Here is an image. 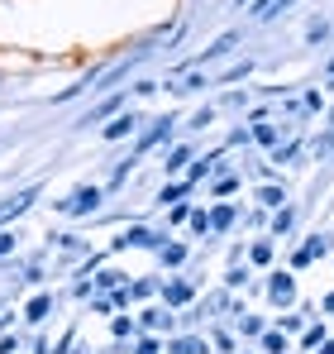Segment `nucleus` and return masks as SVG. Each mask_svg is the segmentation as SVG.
I'll return each mask as SVG.
<instances>
[{"mask_svg": "<svg viewBox=\"0 0 334 354\" xmlns=\"http://www.w3.org/2000/svg\"><path fill=\"white\" fill-rule=\"evenodd\" d=\"M144 326H148V330H163L167 316H163V311H144Z\"/></svg>", "mask_w": 334, "mask_h": 354, "instance_id": "obj_26", "label": "nucleus"}, {"mask_svg": "<svg viewBox=\"0 0 334 354\" xmlns=\"http://www.w3.org/2000/svg\"><path fill=\"white\" fill-rule=\"evenodd\" d=\"M191 230H201V235H206V230H210V216H206V211H191Z\"/></svg>", "mask_w": 334, "mask_h": 354, "instance_id": "obj_28", "label": "nucleus"}, {"mask_svg": "<svg viewBox=\"0 0 334 354\" xmlns=\"http://www.w3.org/2000/svg\"><path fill=\"white\" fill-rule=\"evenodd\" d=\"M234 48H239V29H229V34H220V39H215V44H210V48H206V53H201L196 62H215V58H229Z\"/></svg>", "mask_w": 334, "mask_h": 354, "instance_id": "obj_4", "label": "nucleus"}, {"mask_svg": "<svg viewBox=\"0 0 334 354\" xmlns=\"http://www.w3.org/2000/svg\"><path fill=\"white\" fill-rule=\"evenodd\" d=\"M186 216H191V206H181V201H177L172 211H167V221H172V225H177V221H186Z\"/></svg>", "mask_w": 334, "mask_h": 354, "instance_id": "obj_29", "label": "nucleus"}, {"mask_svg": "<svg viewBox=\"0 0 334 354\" xmlns=\"http://www.w3.org/2000/svg\"><path fill=\"white\" fill-rule=\"evenodd\" d=\"M119 106H124V96H110V101H101L96 111H86V115H81V124H101V120H115V115H119Z\"/></svg>", "mask_w": 334, "mask_h": 354, "instance_id": "obj_8", "label": "nucleus"}, {"mask_svg": "<svg viewBox=\"0 0 334 354\" xmlns=\"http://www.w3.org/2000/svg\"><path fill=\"white\" fill-rule=\"evenodd\" d=\"M301 254H306V259H325V254H330V239H325V235H311L306 244H301Z\"/></svg>", "mask_w": 334, "mask_h": 354, "instance_id": "obj_13", "label": "nucleus"}, {"mask_svg": "<svg viewBox=\"0 0 334 354\" xmlns=\"http://www.w3.org/2000/svg\"><path fill=\"white\" fill-rule=\"evenodd\" d=\"M34 201H39V187H29V192H19V196H10V201L0 206V221H10V216H24Z\"/></svg>", "mask_w": 334, "mask_h": 354, "instance_id": "obj_5", "label": "nucleus"}, {"mask_svg": "<svg viewBox=\"0 0 334 354\" xmlns=\"http://www.w3.org/2000/svg\"><path fill=\"white\" fill-rule=\"evenodd\" d=\"M115 335H134V321L129 316H115Z\"/></svg>", "mask_w": 334, "mask_h": 354, "instance_id": "obj_30", "label": "nucleus"}, {"mask_svg": "<svg viewBox=\"0 0 334 354\" xmlns=\"http://www.w3.org/2000/svg\"><path fill=\"white\" fill-rule=\"evenodd\" d=\"M268 297L286 306V301L296 297V278H291V273H273V283H268Z\"/></svg>", "mask_w": 334, "mask_h": 354, "instance_id": "obj_7", "label": "nucleus"}, {"mask_svg": "<svg viewBox=\"0 0 334 354\" xmlns=\"http://www.w3.org/2000/svg\"><path fill=\"white\" fill-rule=\"evenodd\" d=\"M186 163H191V144H177V149H172V153L163 158V168H167V173H181Z\"/></svg>", "mask_w": 334, "mask_h": 354, "instance_id": "obj_10", "label": "nucleus"}, {"mask_svg": "<svg viewBox=\"0 0 334 354\" xmlns=\"http://www.w3.org/2000/svg\"><path fill=\"white\" fill-rule=\"evenodd\" d=\"M48 311H53V297H48V292H39L29 306H24V316H29V321H43Z\"/></svg>", "mask_w": 334, "mask_h": 354, "instance_id": "obj_11", "label": "nucleus"}, {"mask_svg": "<svg viewBox=\"0 0 334 354\" xmlns=\"http://www.w3.org/2000/svg\"><path fill=\"white\" fill-rule=\"evenodd\" d=\"M186 192H191V182H186V177H181V182H172V187H163V192H158V201H181V196H186Z\"/></svg>", "mask_w": 334, "mask_h": 354, "instance_id": "obj_15", "label": "nucleus"}, {"mask_svg": "<svg viewBox=\"0 0 334 354\" xmlns=\"http://www.w3.org/2000/svg\"><path fill=\"white\" fill-rule=\"evenodd\" d=\"M234 225V206H215L210 211V230H229Z\"/></svg>", "mask_w": 334, "mask_h": 354, "instance_id": "obj_17", "label": "nucleus"}, {"mask_svg": "<svg viewBox=\"0 0 334 354\" xmlns=\"http://www.w3.org/2000/svg\"><path fill=\"white\" fill-rule=\"evenodd\" d=\"M248 259H253V263H268V259H273V244H268V239H258V244L248 249Z\"/></svg>", "mask_w": 334, "mask_h": 354, "instance_id": "obj_23", "label": "nucleus"}, {"mask_svg": "<svg viewBox=\"0 0 334 354\" xmlns=\"http://www.w3.org/2000/svg\"><path fill=\"white\" fill-rule=\"evenodd\" d=\"M191 301V288L186 283H167V306H186Z\"/></svg>", "mask_w": 334, "mask_h": 354, "instance_id": "obj_18", "label": "nucleus"}, {"mask_svg": "<svg viewBox=\"0 0 334 354\" xmlns=\"http://www.w3.org/2000/svg\"><path fill=\"white\" fill-rule=\"evenodd\" d=\"M277 124H273V120H258V124H253V134H248V139H258V144H263V149H277Z\"/></svg>", "mask_w": 334, "mask_h": 354, "instance_id": "obj_9", "label": "nucleus"}, {"mask_svg": "<svg viewBox=\"0 0 334 354\" xmlns=\"http://www.w3.org/2000/svg\"><path fill=\"white\" fill-rule=\"evenodd\" d=\"M263 350L268 354H286V335H282V330H263Z\"/></svg>", "mask_w": 334, "mask_h": 354, "instance_id": "obj_19", "label": "nucleus"}, {"mask_svg": "<svg viewBox=\"0 0 334 354\" xmlns=\"http://www.w3.org/2000/svg\"><path fill=\"white\" fill-rule=\"evenodd\" d=\"M224 283H229V288H244V283H248V268H229Z\"/></svg>", "mask_w": 334, "mask_h": 354, "instance_id": "obj_25", "label": "nucleus"}, {"mask_svg": "<svg viewBox=\"0 0 334 354\" xmlns=\"http://www.w3.org/2000/svg\"><path fill=\"white\" fill-rule=\"evenodd\" d=\"M167 354H210V345H206V340H172Z\"/></svg>", "mask_w": 334, "mask_h": 354, "instance_id": "obj_12", "label": "nucleus"}, {"mask_svg": "<svg viewBox=\"0 0 334 354\" xmlns=\"http://www.w3.org/2000/svg\"><path fill=\"white\" fill-rule=\"evenodd\" d=\"M239 330H244V335H263V321H258V316H239Z\"/></svg>", "mask_w": 334, "mask_h": 354, "instance_id": "obj_24", "label": "nucleus"}, {"mask_svg": "<svg viewBox=\"0 0 334 354\" xmlns=\"http://www.w3.org/2000/svg\"><path fill=\"white\" fill-rule=\"evenodd\" d=\"M134 129H139V115H134V111H129V115H115L110 124H106V129H101V139H124V134H134Z\"/></svg>", "mask_w": 334, "mask_h": 354, "instance_id": "obj_6", "label": "nucleus"}, {"mask_svg": "<svg viewBox=\"0 0 334 354\" xmlns=\"http://www.w3.org/2000/svg\"><path fill=\"white\" fill-rule=\"evenodd\" d=\"M325 86H334V62H330V72H325Z\"/></svg>", "mask_w": 334, "mask_h": 354, "instance_id": "obj_34", "label": "nucleus"}, {"mask_svg": "<svg viewBox=\"0 0 334 354\" xmlns=\"http://www.w3.org/2000/svg\"><path fill=\"white\" fill-rule=\"evenodd\" d=\"M210 168H215V158H196V163H191V168H186V182H191V187H196V182H201V177H210Z\"/></svg>", "mask_w": 334, "mask_h": 354, "instance_id": "obj_16", "label": "nucleus"}, {"mask_svg": "<svg viewBox=\"0 0 334 354\" xmlns=\"http://www.w3.org/2000/svg\"><path fill=\"white\" fill-rule=\"evenodd\" d=\"M10 249H14V235H10V230H0V254H10Z\"/></svg>", "mask_w": 334, "mask_h": 354, "instance_id": "obj_32", "label": "nucleus"}, {"mask_svg": "<svg viewBox=\"0 0 334 354\" xmlns=\"http://www.w3.org/2000/svg\"><path fill=\"white\" fill-rule=\"evenodd\" d=\"M291 225H296V211H291V206H282L277 216H273V230H277V235H286Z\"/></svg>", "mask_w": 334, "mask_h": 354, "instance_id": "obj_21", "label": "nucleus"}, {"mask_svg": "<svg viewBox=\"0 0 334 354\" xmlns=\"http://www.w3.org/2000/svg\"><path fill=\"white\" fill-rule=\"evenodd\" d=\"M234 187H239V182H234V177H220V182H215V196H229V192H234Z\"/></svg>", "mask_w": 334, "mask_h": 354, "instance_id": "obj_31", "label": "nucleus"}, {"mask_svg": "<svg viewBox=\"0 0 334 354\" xmlns=\"http://www.w3.org/2000/svg\"><path fill=\"white\" fill-rule=\"evenodd\" d=\"M325 34H330V24H325V19H315V24H311V34H306V39H311V44H320V39H325Z\"/></svg>", "mask_w": 334, "mask_h": 354, "instance_id": "obj_27", "label": "nucleus"}, {"mask_svg": "<svg viewBox=\"0 0 334 354\" xmlns=\"http://www.w3.org/2000/svg\"><path fill=\"white\" fill-rule=\"evenodd\" d=\"M258 201H263L268 211H282V201H286V192H282V187H258Z\"/></svg>", "mask_w": 334, "mask_h": 354, "instance_id": "obj_14", "label": "nucleus"}, {"mask_svg": "<svg viewBox=\"0 0 334 354\" xmlns=\"http://www.w3.org/2000/svg\"><path fill=\"white\" fill-rule=\"evenodd\" d=\"M167 134H172V115H163V120H153V129H144L139 134V144H134V153H148V149H158Z\"/></svg>", "mask_w": 334, "mask_h": 354, "instance_id": "obj_2", "label": "nucleus"}, {"mask_svg": "<svg viewBox=\"0 0 334 354\" xmlns=\"http://www.w3.org/2000/svg\"><path fill=\"white\" fill-rule=\"evenodd\" d=\"M325 311H334V292H330V297H325Z\"/></svg>", "mask_w": 334, "mask_h": 354, "instance_id": "obj_35", "label": "nucleus"}, {"mask_svg": "<svg viewBox=\"0 0 334 354\" xmlns=\"http://www.w3.org/2000/svg\"><path fill=\"white\" fill-rule=\"evenodd\" d=\"M163 263H167V268L186 263V244H163Z\"/></svg>", "mask_w": 334, "mask_h": 354, "instance_id": "obj_20", "label": "nucleus"}, {"mask_svg": "<svg viewBox=\"0 0 334 354\" xmlns=\"http://www.w3.org/2000/svg\"><path fill=\"white\" fill-rule=\"evenodd\" d=\"M301 345H306V350H320V345H325V326H311V330L301 335Z\"/></svg>", "mask_w": 334, "mask_h": 354, "instance_id": "obj_22", "label": "nucleus"}, {"mask_svg": "<svg viewBox=\"0 0 334 354\" xmlns=\"http://www.w3.org/2000/svg\"><path fill=\"white\" fill-rule=\"evenodd\" d=\"M57 206H62L67 216H91V211L101 206V187H77V192H72L67 201H57Z\"/></svg>", "mask_w": 334, "mask_h": 354, "instance_id": "obj_1", "label": "nucleus"}, {"mask_svg": "<svg viewBox=\"0 0 334 354\" xmlns=\"http://www.w3.org/2000/svg\"><path fill=\"white\" fill-rule=\"evenodd\" d=\"M320 354H334V345H320Z\"/></svg>", "mask_w": 334, "mask_h": 354, "instance_id": "obj_36", "label": "nucleus"}, {"mask_svg": "<svg viewBox=\"0 0 334 354\" xmlns=\"http://www.w3.org/2000/svg\"><path fill=\"white\" fill-rule=\"evenodd\" d=\"M163 235H153L148 225H134V230H124V235L115 239V249H153Z\"/></svg>", "mask_w": 334, "mask_h": 354, "instance_id": "obj_3", "label": "nucleus"}, {"mask_svg": "<svg viewBox=\"0 0 334 354\" xmlns=\"http://www.w3.org/2000/svg\"><path fill=\"white\" fill-rule=\"evenodd\" d=\"M139 354H158V340H139Z\"/></svg>", "mask_w": 334, "mask_h": 354, "instance_id": "obj_33", "label": "nucleus"}]
</instances>
